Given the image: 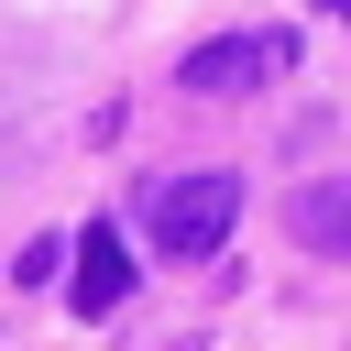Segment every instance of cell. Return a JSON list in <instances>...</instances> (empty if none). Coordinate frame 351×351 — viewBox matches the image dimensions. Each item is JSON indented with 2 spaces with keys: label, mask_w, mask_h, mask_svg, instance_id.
I'll use <instances>...</instances> for the list:
<instances>
[{
  "label": "cell",
  "mask_w": 351,
  "mask_h": 351,
  "mask_svg": "<svg viewBox=\"0 0 351 351\" xmlns=\"http://www.w3.org/2000/svg\"><path fill=\"white\" fill-rule=\"evenodd\" d=\"M230 219H241V176H219V165H197V176H143V230H154V252L197 263V252L230 241Z\"/></svg>",
  "instance_id": "cell-1"
},
{
  "label": "cell",
  "mask_w": 351,
  "mask_h": 351,
  "mask_svg": "<svg viewBox=\"0 0 351 351\" xmlns=\"http://www.w3.org/2000/svg\"><path fill=\"white\" fill-rule=\"evenodd\" d=\"M66 263H77L66 285H77V307H88V318H110V307L132 296V252H121V230H99V219H88V241H66Z\"/></svg>",
  "instance_id": "cell-3"
},
{
  "label": "cell",
  "mask_w": 351,
  "mask_h": 351,
  "mask_svg": "<svg viewBox=\"0 0 351 351\" xmlns=\"http://www.w3.org/2000/svg\"><path fill=\"white\" fill-rule=\"evenodd\" d=\"M285 230H296L307 252H351V176H307V186L285 197Z\"/></svg>",
  "instance_id": "cell-4"
},
{
  "label": "cell",
  "mask_w": 351,
  "mask_h": 351,
  "mask_svg": "<svg viewBox=\"0 0 351 351\" xmlns=\"http://www.w3.org/2000/svg\"><path fill=\"white\" fill-rule=\"evenodd\" d=\"M329 11H340V22H351V0H329Z\"/></svg>",
  "instance_id": "cell-5"
},
{
  "label": "cell",
  "mask_w": 351,
  "mask_h": 351,
  "mask_svg": "<svg viewBox=\"0 0 351 351\" xmlns=\"http://www.w3.org/2000/svg\"><path fill=\"white\" fill-rule=\"evenodd\" d=\"M285 66H296L285 33H219V44L176 55V88H197V99H241V88H263V77H285Z\"/></svg>",
  "instance_id": "cell-2"
}]
</instances>
